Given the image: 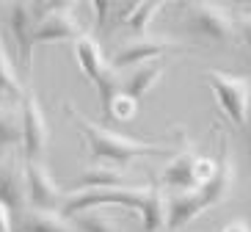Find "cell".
Wrapping results in <instances>:
<instances>
[{"label":"cell","instance_id":"obj_1","mask_svg":"<svg viewBox=\"0 0 251 232\" xmlns=\"http://www.w3.org/2000/svg\"><path fill=\"white\" fill-rule=\"evenodd\" d=\"M215 135H218V172L207 185L196 188L191 194H174L166 196V232H179L182 227H188L191 221L215 210L226 202L229 196L235 194V182H237V166H235V155H232V144L229 135L215 125Z\"/></svg>","mask_w":251,"mask_h":232},{"label":"cell","instance_id":"obj_2","mask_svg":"<svg viewBox=\"0 0 251 232\" xmlns=\"http://www.w3.org/2000/svg\"><path fill=\"white\" fill-rule=\"evenodd\" d=\"M130 207L138 213L144 232H166V194L157 185H130V188H105V191H72L61 205V216L72 221L86 210L102 207Z\"/></svg>","mask_w":251,"mask_h":232},{"label":"cell","instance_id":"obj_3","mask_svg":"<svg viewBox=\"0 0 251 232\" xmlns=\"http://www.w3.org/2000/svg\"><path fill=\"white\" fill-rule=\"evenodd\" d=\"M64 111L69 113V119L77 125V130L86 138L91 166H113V169H122V166L138 160V157H169V152H171L163 144L141 141V138L125 135V133H119V130L108 128V125H100V122L89 119L72 103H64Z\"/></svg>","mask_w":251,"mask_h":232},{"label":"cell","instance_id":"obj_4","mask_svg":"<svg viewBox=\"0 0 251 232\" xmlns=\"http://www.w3.org/2000/svg\"><path fill=\"white\" fill-rule=\"evenodd\" d=\"M201 80L213 89L215 103H218L224 116L235 128H243L251 113V80L249 77L229 75L224 69H210V72H204Z\"/></svg>","mask_w":251,"mask_h":232},{"label":"cell","instance_id":"obj_5","mask_svg":"<svg viewBox=\"0 0 251 232\" xmlns=\"http://www.w3.org/2000/svg\"><path fill=\"white\" fill-rule=\"evenodd\" d=\"M185 25L193 36L213 42V45H226L237 36L235 33V17L229 14L221 3H185L182 8Z\"/></svg>","mask_w":251,"mask_h":232},{"label":"cell","instance_id":"obj_6","mask_svg":"<svg viewBox=\"0 0 251 232\" xmlns=\"http://www.w3.org/2000/svg\"><path fill=\"white\" fill-rule=\"evenodd\" d=\"M20 116H23V160H42L50 144V125H47L42 100L36 97L33 86H25L20 100Z\"/></svg>","mask_w":251,"mask_h":232},{"label":"cell","instance_id":"obj_7","mask_svg":"<svg viewBox=\"0 0 251 232\" xmlns=\"http://www.w3.org/2000/svg\"><path fill=\"white\" fill-rule=\"evenodd\" d=\"M75 3H42L36 23V45H55V42H75L86 33L80 20L72 11Z\"/></svg>","mask_w":251,"mask_h":232},{"label":"cell","instance_id":"obj_8","mask_svg":"<svg viewBox=\"0 0 251 232\" xmlns=\"http://www.w3.org/2000/svg\"><path fill=\"white\" fill-rule=\"evenodd\" d=\"M25 169V194H28V207L33 210H55L58 213L67 194L64 188L55 182V177L50 174L42 160H23Z\"/></svg>","mask_w":251,"mask_h":232},{"label":"cell","instance_id":"obj_9","mask_svg":"<svg viewBox=\"0 0 251 232\" xmlns=\"http://www.w3.org/2000/svg\"><path fill=\"white\" fill-rule=\"evenodd\" d=\"M36 23H39V6L33 3H14L8 8V33L14 39L17 58L25 67V72L33 69V50H36Z\"/></svg>","mask_w":251,"mask_h":232},{"label":"cell","instance_id":"obj_10","mask_svg":"<svg viewBox=\"0 0 251 232\" xmlns=\"http://www.w3.org/2000/svg\"><path fill=\"white\" fill-rule=\"evenodd\" d=\"M171 50H179V42H171V39H155V36L130 39V42H125V45L119 47L116 55H113L108 64H111L116 72H122V69L127 72V69L138 67V64L163 58V55L171 52Z\"/></svg>","mask_w":251,"mask_h":232},{"label":"cell","instance_id":"obj_11","mask_svg":"<svg viewBox=\"0 0 251 232\" xmlns=\"http://www.w3.org/2000/svg\"><path fill=\"white\" fill-rule=\"evenodd\" d=\"M0 205L20 216L23 210H28V194H25V169L23 160L6 155L0 157Z\"/></svg>","mask_w":251,"mask_h":232},{"label":"cell","instance_id":"obj_12","mask_svg":"<svg viewBox=\"0 0 251 232\" xmlns=\"http://www.w3.org/2000/svg\"><path fill=\"white\" fill-rule=\"evenodd\" d=\"M179 135H182V150L174 152L171 160L166 163L160 174V182L163 185L174 188L177 194H191L193 188V163H196V150H193V141L185 135V130L179 128Z\"/></svg>","mask_w":251,"mask_h":232},{"label":"cell","instance_id":"obj_13","mask_svg":"<svg viewBox=\"0 0 251 232\" xmlns=\"http://www.w3.org/2000/svg\"><path fill=\"white\" fill-rule=\"evenodd\" d=\"M166 72H169V64H166V58L138 64V67L127 69V77H122V89H125L130 97L141 100V97H147L149 91H152L157 83L166 77Z\"/></svg>","mask_w":251,"mask_h":232},{"label":"cell","instance_id":"obj_14","mask_svg":"<svg viewBox=\"0 0 251 232\" xmlns=\"http://www.w3.org/2000/svg\"><path fill=\"white\" fill-rule=\"evenodd\" d=\"M72 55H75V61H77L80 72L89 77L91 83H97L108 69H111V64H108V58H105L100 42H97L91 33H83L80 39H75L72 42Z\"/></svg>","mask_w":251,"mask_h":232},{"label":"cell","instance_id":"obj_15","mask_svg":"<svg viewBox=\"0 0 251 232\" xmlns=\"http://www.w3.org/2000/svg\"><path fill=\"white\" fill-rule=\"evenodd\" d=\"M11 224L20 232H77L75 224L67 216H61L55 210H23L20 216L11 218Z\"/></svg>","mask_w":251,"mask_h":232},{"label":"cell","instance_id":"obj_16","mask_svg":"<svg viewBox=\"0 0 251 232\" xmlns=\"http://www.w3.org/2000/svg\"><path fill=\"white\" fill-rule=\"evenodd\" d=\"M75 182H77L75 191H105V188H130L133 185V180L122 169H113V166H89Z\"/></svg>","mask_w":251,"mask_h":232},{"label":"cell","instance_id":"obj_17","mask_svg":"<svg viewBox=\"0 0 251 232\" xmlns=\"http://www.w3.org/2000/svg\"><path fill=\"white\" fill-rule=\"evenodd\" d=\"M23 147V116L20 105L3 103L0 105V155L6 157L8 152H17Z\"/></svg>","mask_w":251,"mask_h":232},{"label":"cell","instance_id":"obj_18","mask_svg":"<svg viewBox=\"0 0 251 232\" xmlns=\"http://www.w3.org/2000/svg\"><path fill=\"white\" fill-rule=\"evenodd\" d=\"M163 6L166 3H160V0H152V3H130V8L122 14V23L127 25V30L135 39H144V36H149V28H152V23H155V17L160 14Z\"/></svg>","mask_w":251,"mask_h":232},{"label":"cell","instance_id":"obj_19","mask_svg":"<svg viewBox=\"0 0 251 232\" xmlns=\"http://www.w3.org/2000/svg\"><path fill=\"white\" fill-rule=\"evenodd\" d=\"M23 91H25V86L20 80V75H17L14 61L8 58L6 42H3V33H0V100H6L11 105H20Z\"/></svg>","mask_w":251,"mask_h":232},{"label":"cell","instance_id":"obj_20","mask_svg":"<svg viewBox=\"0 0 251 232\" xmlns=\"http://www.w3.org/2000/svg\"><path fill=\"white\" fill-rule=\"evenodd\" d=\"M105 116H111L113 122H133L138 116V100L130 97L125 89H119L108 103L102 105Z\"/></svg>","mask_w":251,"mask_h":232},{"label":"cell","instance_id":"obj_21","mask_svg":"<svg viewBox=\"0 0 251 232\" xmlns=\"http://www.w3.org/2000/svg\"><path fill=\"white\" fill-rule=\"evenodd\" d=\"M72 224L77 232H116V221L105 216L102 210H86L72 218Z\"/></svg>","mask_w":251,"mask_h":232},{"label":"cell","instance_id":"obj_22","mask_svg":"<svg viewBox=\"0 0 251 232\" xmlns=\"http://www.w3.org/2000/svg\"><path fill=\"white\" fill-rule=\"evenodd\" d=\"M215 172H218V160H215V157L196 155V163H193V185L196 188L207 185V182L215 177ZM196 188H193V191H196Z\"/></svg>","mask_w":251,"mask_h":232},{"label":"cell","instance_id":"obj_23","mask_svg":"<svg viewBox=\"0 0 251 232\" xmlns=\"http://www.w3.org/2000/svg\"><path fill=\"white\" fill-rule=\"evenodd\" d=\"M235 33L240 36V42H243V45L249 47V52H251V11L249 14H240L235 20Z\"/></svg>","mask_w":251,"mask_h":232},{"label":"cell","instance_id":"obj_24","mask_svg":"<svg viewBox=\"0 0 251 232\" xmlns=\"http://www.w3.org/2000/svg\"><path fill=\"white\" fill-rule=\"evenodd\" d=\"M91 8L97 11V23L105 25V20H108V11L113 8V3H108V0H94V3H91Z\"/></svg>","mask_w":251,"mask_h":232},{"label":"cell","instance_id":"obj_25","mask_svg":"<svg viewBox=\"0 0 251 232\" xmlns=\"http://www.w3.org/2000/svg\"><path fill=\"white\" fill-rule=\"evenodd\" d=\"M221 232H251V227H249V221H243V218H232Z\"/></svg>","mask_w":251,"mask_h":232},{"label":"cell","instance_id":"obj_26","mask_svg":"<svg viewBox=\"0 0 251 232\" xmlns=\"http://www.w3.org/2000/svg\"><path fill=\"white\" fill-rule=\"evenodd\" d=\"M0 232H14V224H11V213H8L3 205H0Z\"/></svg>","mask_w":251,"mask_h":232},{"label":"cell","instance_id":"obj_27","mask_svg":"<svg viewBox=\"0 0 251 232\" xmlns=\"http://www.w3.org/2000/svg\"><path fill=\"white\" fill-rule=\"evenodd\" d=\"M240 130H243V135H246V150H249V157H251V113H249V119H246V125Z\"/></svg>","mask_w":251,"mask_h":232}]
</instances>
